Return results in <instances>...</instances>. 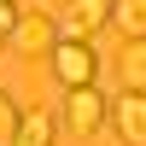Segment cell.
<instances>
[{"label": "cell", "mask_w": 146, "mask_h": 146, "mask_svg": "<svg viewBox=\"0 0 146 146\" xmlns=\"http://www.w3.org/2000/svg\"><path fill=\"white\" fill-rule=\"evenodd\" d=\"M105 123H111V105H105L100 88H70L64 94V129H70V135L88 140V135H100Z\"/></svg>", "instance_id": "obj_1"}, {"label": "cell", "mask_w": 146, "mask_h": 146, "mask_svg": "<svg viewBox=\"0 0 146 146\" xmlns=\"http://www.w3.org/2000/svg\"><path fill=\"white\" fill-rule=\"evenodd\" d=\"M47 58H53V76L64 82V94H70V88H94L100 58H94V47H88V41H58Z\"/></svg>", "instance_id": "obj_2"}, {"label": "cell", "mask_w": 146, "mask_h": 146, "mask_svg": "<svg viewBox=\"0 0 146 146\" xmlns=\"http://www.w3.org/2000/svg\"><path fill=\"white\" fill-rule=\"evenodd\" d=\"M111 6L117 0H70L58 18V41H94V29L111 23Z\"/></svg>", "instance_id": "obj_3"}, {"label": "cell", "mask_w": 146, "mask_h": 146, "mask_svg": "<svg viewBox=\"0 0 146 146\" xmlns=\"http://www.w3.org/2000/svg\"><path fill=\"white\" fill-rule=\"evenodd\" d=\"M111 129L123 146H146V94H117L111 100Z\"/></svg>", "instance_id": "obj_4"}, {"label": "cell", "mask_w": 146, "mask_h": 146, "mask_svg": "<svg viewBox=\"0 0 146 146\" xmlns=\"http://www.w3.org/2000/svg\"><path fill=\"white\" fill-rule=\"evenodd\" d=\"M12 47H18V53H53L58 47V23L53 18H18V29H12Z\"/></svg>", "instance_id": "obj_5"}, {"label": "cell", "mask_w": 146, "mask_h": 146, "mask_svg": "<svg viewBox=\"0 0 146 146\" xmlns=\"http://www.w3.org/2000/svg\"><path fill=\"white\" fill-rule=\"evenodd\" d=\"M117 70H123V94H146V41H123Z\"/></svg>", "instance_id": "obj_6"}, {"label": "cell", "mask_w": 146, "mask_h": 146, "mask_svg": "<svg viewBox=\"0 0 146 146\" xmlns=\"http://www.w3.org/2000/svg\"><path fill=\"white\" fill-rule=\"evenodd\" d=\"M12 146H53V117H47V111H29L18 123V135H12Z\"/></svg>", "instance_id": "obj_7"}, {"label": "cell", "mask_w": 146, "mask_h": 146, "mask_svg": "<svg viewBox=\"0 0 146 146\" xmlns=\"http://www.w3.org/2000/svg\"><path fill=\"white\" fill-rule=\"evenodd\" d=\"M111 23H123L129 41H146V0H117V6H111Z\"/></svg>", "instance_id": "obj_8"}, {"label": "cell", "mask_w": 146, "mask_h": 146, "mask_svg": "<svg viewBox=\"0 0 146 146\" xmlns=\"http://www.w3.org/2000/svg\"><path fill=\"white\" fill-rule=\"evenodd\" d=\"M18 123H23V111L12 105V94H0V146H12V135H18Z\"/></svg>", "instance_id": "obj_9"}, {"label": "cell", "mask_w": 146, "mask_h": 146, "mask_svg": "<svg viewBox=\"0 0 146 146\" xmlns=\"http://www.w3.org/2000/svg\"><path fill=\"white\" fill-rule=\"evenodd\" d=\"M18 18H23V12L12 6V0H0V35H12V29H18Z\"/></svg>", "instance_id": "obj_10"}, {"label": "cell", "mask_w": 146, "mask_h": 146, "mask_svg": "<svg viewBox=\"0 0 146 146\" xmlns=\"http://www.w3.org/2000/svg\"><path fill=\"white\" fill-rule=\"evenodd\" d=\"M12 6H18V0H12Z\"/></svg>", "instance_id": "obj_11"}]
</instances>
